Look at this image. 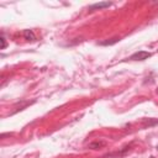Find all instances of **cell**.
<instances>
[{
    "mask_svg": "<svg viewBox=\"0 0 158 158\" xmlns=\"http://www.w3.org/2000/svg\"><path fill=\"white\" fill-rule=\"evenodd\" d=\"M149 57H152V53H149L147 51H138V52H135L133 54H131L128 59H131V60H144V59H148Z\"/></svg>",
    "mask_w": 158,
    "mask_h": 158,
    "instance_id": "obj_1",
    "label": "cell"
},
{
    "mask_svg": "<svg viewBox=\"0 0 158 158\" xmlns=\"http://www.w3.org/2000/svg\"><path fill=\"white\" fill-rule=\"evenodd\" d=\"M112 2L110 1H102V2H95V4H91L89 6V10L90 11H94V10H99V9H105V7H109L111 6Z\"/></svg>",
    "mask_w": 158,
    "mask_h": 158,
    "instance_id": "obj_2",
    "label": "cell"
},
{
    "mask_svg": "<svg viewBox=\"0 0 158 158\" xmlns=\"http://www.w3.org/2000/svg\"><path fill=\"white\" fill-rule=\"evenodd\" d=\"M22 36H23L25 40L31 41V42H35L37 40V37H36V35H35V32L32 30H23L22 31Z\"/></svg>",
    "mask_w": 158,
    "mask_h": 158,
    "instance_id": "obj_3",
    "label": "cell"
},
{
    "mask_svg": "<svg viewBox=\"0 0 158 158\" xmlns=\"http://www.w3.org/2000/svg\"><path fill=\"white\" fill-rule=\"evenodd\" d=\"M102 146H105V142H102V141H95V142H91L90 144H89V148H91V149H98V148H100V147H102Z\"/></svg>",
    "mask_w": 158,
    "mask_h": 158,
    "instance_id": "obj_4",
    "label": "cell"
},
{
    "mask_svg": "<svg viewBox=\"0 0 158 158\" xmlns=\"http://www.w3.org/2000/svg\"><path fill=\"white\" fill-rule=\"evenodd\" d=\"M118 41H120V38L115 37V38H111V41H104V42H100V44H101V46H111V44H114V43H116V42H118Z\"/></svg>",
    "mask_w": 158,
    "mask_h": 158,
    "instance_id": "obj_5",
    "label": "cell"
},
{
    "mask_svg": "<svg viewBox=\"0 0 158 158\" xmlns=\"http://www.w3.org/2000/svg\"><path fill=\"white\" fill-rule=\"evenodd\" d=\"M0 41H1V47H0V49H5V48H6V46H7V43H6V40H5L4 35H1Z\"/></svg>",
    "mask_w": 158,
    "mask_h": 158,
    "instance_id": "obj_6",
    "label": "cell"
},
{
    "mask_svg": "<svg viewBox=\"0 0 158 158\" xmlns=\"http://www.w3.org/2000/svg\"><path fill=\"white\" fill-rule=\"evenodd\" d=\"M156 91H157V94H158V88H157V90H156Z\"/></svg>",
    "mask_w": 158,
    "mask_h": 158,
    "instance_id": "obj_7",
    "label": "cell"
},
{
    "mask_svg": "<svg viewBox=\"0 0 158 158\" xmlns=\"http://www.w3.org/2000/svg\"><path fill=\"white\" fill-rule=\"evenodd\" d=\"M156 149H157V151H158V144H157V148H156Z\"/></svg>",
    "mask_w": 158,
    "mask_h": 158,
    "instance_id": "obj_8",
    "label": "cell"
}]
</instances>
